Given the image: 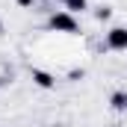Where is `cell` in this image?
I'll use <instances>...</instances> for the list:
<instances>
[{"instance_id": "6da1fadb", "label": "cell", "mask_w": 127, "mask_h": 127, "mask_svg": "<svg viewBox=\"0 0 127 127\" xmlns=\"http://www.w3.org/2000/svg\"><path fill=\"white\" fill-rule=\"evenodd\" d=\"M50 27L56 32H77V21L71 12H56V15H50Z\"/></svg>"}, {"instance_id": "7a4b0ae2", "label": "cell", "mask_w": 127, "mask_h": 127, "mask_svg": "<svg viewBox=\"0 0 127 127\" xmlns=\"http://www.w3.org/2000/svg\"><path fill=\"white\" fill-rule=\"evenodd\" d=\"M106 47L109 50H127V30L124 27H112L106 32Z\"/></svg>"}, {"instance_id": "3957f363", "label": "cell", "mask_w": 127, "mask_h": 127, "mask_svg": "<svg viewBox=\"0 0 127 127\" xmlns=\"http://www.w3.org/2000/svg\"><path fill=\"white\" fill-rule=\"evenodd\" d=\"M32 83H35L38 89H53V86H56V80H53L47 71H41V68H32Z\"/></svg>"}, {"instance_id": "277c9868", "label": "cell", "mask_w": 127, "mask_h": 127, "mask_svg": "<svg viewBox=\"0 0 127 127\" xmlns=\"http://www.w3.org/2000/svg\"><path fill=\"white\" fill-rule=\"evenodd\" d=\"M109 103H112V109L124 112V109H127V92H112V97H109Z\"/></svg>"}, {"instance_id": "5b68a950", "label": "cell", "mask_w": 127, "mask_h": 127, "mask_svg": "<svg viewBox=\"0 0 127 127\" xmlns=\"http://www.w3.org/2000/svg\"><path fill=\"white\" fill-rule=\"evenodd\" d=\"M65 6H68V12H83L86 0H65Z\"/></svg>"}, {"instance_id": "8992f818", "label": "cell", "mask_w": 127, "mask_h": 127, "mask_svg": "<svg viewBox=\"0 0 127 127\" xmlns=\"http://www.w3.org/2000/svg\"><path fill=\"white\" fill-rule=\"evenodd\" d=\"M109 15H112V9H109V6H100V9L95 12V18H97V21H106Z\"/></svg>"}, {"instance_id": "52a82bcc", "label": "cell", "mask_w": 127, "mask_h": 127, "mask_svg": "<svg viewBox=\"0 0 127 127\" xmlns=\"http://www.w3.org/2000/svg\"><path fill=\"white\" fill-rule=\"evenodd\" d=\"M15 3H18V6H24V9H30V6L35 3V0H15Z\"/></svg>"}, {"instance_id": "ba28073f", "label": "cell", "mask_w": 127, "mask_h": 127, "mask_svg": "<svg viewBox=\"0 0 127 127\" xmlns=\"http://www.w3.org/2000/svg\"><path fill=\"white\" fill-rule=\"evenodd\" d=\"M0 30H3V24H0Z\"/></svg>"}, {"instance_id": "9c48e42d", "label": "cell", "mask_w": 127, "mask_h": 127, "mask_svg": "<svg viewBox=\"0 0 127 127\" xmlns=\"http://www.w3.org/2000/svg\"><path fill=\"white\" fill-rule=\"evenodd\" d=\"M59 3H65V0H59Z\"/></svg>"}]
</instances>
